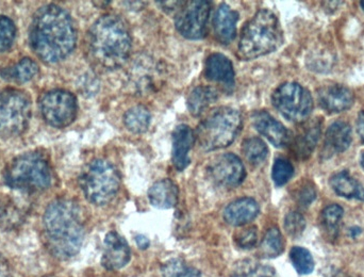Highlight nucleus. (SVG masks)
<instances>
[{
  "label": "nucleus",
  "instance_id": "f257e3e1",
  "mask_svg": "<svg viewBox=\"0 0 364 277\" xmlns=\"http://www.w3.org/2000/svg\"><path fill=\"white\" fill-rule=\"evenodd\" d=\"M30 46L45 63H58L74 51L77 31L74 21L63 9L47 4L36 11L29 33Z\"/></svg>",
  "mask_w": 364,
  "mask_h": 277
},
{
  "label": "nucleus",
  "instance_id": "f03ea898",
  "mask_svg": "<svg viewBox=\"0 0 364 277\" xmlns=\"http://www.w3.org/2000/svg\"><path fill=\"white\" fill-rule=\"evenodd\" d=\"M43 226L47 246L55 258L66 261L78 254L85 240V221L78 204L68 199L51 202Z\"/></svg>",
  "mask_w": 364,
  "mask_h": 277
},
{
  "label": "nucleus",
  "instance_id": "7ed1b4c3",
  "mask_svg": "<svg viewBox=\"0 0 364 277\" xmlns=\"http://www.w3.org/2000/svg\"><path fill=\"white\" fill-rule=\"evenodd\" d=\"M87 53L92 62L107 70L122 68L129 59L132 36L125 21L117 15H104L87 33Z\"/></svg>",
  "mask_w": 364,
  "mask_h": 277
},
{
  "label": "nucleus",
  "instance_id": "20e7f679",
  "mask_svg": "<svg viewBox=\"0 0 364 277\" xmlns=\"http://www.w3.org/2000/svg\"><path fill=\"white\" fill-rule=\"evenodd\" d=\"M279 19L269 10H260L246 23L241 32L237 57L254 60L277 51L284 44Z\"/></svg>",
  "mask_w": 364,
  "mask_h": 277
},
{
  "label": "nucleus",
  "instance_id": "39448f33",
  "mask_svg": "<svg viewBox=\"0 0 364 277\" xmlns=\"http://www.w3.org/2000/svg\"><path fill=\"white\" fill-rule=\"evenodd\" d=\"M4 179L15 190L41 192L51 186L53 171L44 154L28 152L11 160L4 169Z\"/></svg>",
  "mask_w": 364,
  "mask_h": 277
},
{
  "label": "nucleus",
  "instance_id": "423d86ee",
  "mask_svg": "<svg viewBox=\"0 0 364 277\" xmlns=\"http://www.w3.org/2000/svg\"><path fill=\"white\" fill-rule=\"evenodd\" d=\"M242 128L239 111L230 107H220L212 110L199 123L195 138L205 152L228 147Z\"/></svg>",
  "mask_w": 364,
  "mask_h": 277
},
{
  "label": "nucleus",
  "instance_id": "0eeeda50",
  "mask_svg": "<svg viewBox=\"0 0 364 277\" xmlns=\"http://www.w3.org/2000/svg\"><path fill=\"white\" fill-rule=\"evenodd\" d=\"M79 184L90 203L104 206L117 197L121 187V176L109 161L95 159L83 167Z\"/></svg>",
  "mask_w": 364,
  "mask_h": 277
},
{
  "label": "nucleus",
  "instance_id": "6e6552de",
  "mask_svg": "<svg viewBox=\"0 0 364 277\" xmlns=\"http://www.w3.org/2000/svg\"><path fill=\"white\" fill-rule=\"evenodd\" d=\"M31 119V103L23 91L6 89L0 92V137L21 136Z\"/></svg>",
  "mask_w": 364,
  "mask_h": 277
},
{
  "label": "nucleus",
  "instance_id": "1a4fd4ad",
  "mask_svg": "<svg viewBox=\"0 0 364 277\" xmlns=\"http://www.w3.org/2000/svg\"><path fill=\"white\" fill-rule=\"evenodd\" d=\"M164 77L166 68L161 62L149 55H138L126 70L125 88L132 95H149L164 85Z\"/></svg>",
  "mask_w": 364,
  "mask_h": 277
},
{
  "label": "nucleus",
  "instance_id": "9d476101",
  "mask_svg": "<svg viewBox=\"0 0 364 277\" xmlns=\"http://www.w3.org/2000/svg\"><path fill=\"white\" fill-rule=\"evenodd\" d=\"M273 106L278 113L293 123H304L314 110L311 94L296 83H286L278 87L272 95Z\"/></svg>",
  "mask_w": 364,
  "mask_h": 277
},
{
  "label": "nucleus",
  "instance_id": "9b49d317",
  "mask_svg": "<svg viewBox=\"0 0 364 277\" xmlns=\"http://www.w3.org/2000/svg\"><path fill=\"white\" fill-rule=\"evenodd\" d=\"M43 119L55 128L70 126L77 117L76 98L65 90H51L46 92L38 102Z\"/></svg>",
  "mask_w": 364,
  "mask_h": 277
},
{
  "label": "nucleus",
  "instance_id": "f8f14e48",
  "mask_svg": "<svg viewBox=\"0 0 364 277\" xmlns=\"http://www.w3.org/2000/svg\"><path fill=\"white\" fill-rule=\"evenodd\" d=\"M211 2L184 1L175 17V26L182 36L188 40H200L207 33Z\"/></svg>",
  "mask_w": 364,
  "mask_h": 277
},
{
  "label": "nucleus",
  "instance_id": "ddd939ff",
  "mask_svg": "<svg viewBox=\"0 0 364 277\" xmlns=\"http://www.w3.org/2000/svg\"><path fill=\"white\" fill-rule=\"evenodd\" d=\"M210 179L220 187L235 188L245 178V169L239 157L224 154L215 157L207 167Z\"/></svg>",
  "mask_w": 364,
  "mask_h": 277
},
{
  "label": "nucleus",
  "instance_id": "4468645a",
  "mask_svg": "<svg viewBox=\"0 0 364 277\" xmlns=\"http://www.w3.org/2000/svg\"><path fill=\"white\" fill-rule=\"evenodd\" d=\"M132 259V251L125 238L117 231L107 234L104 242V254L102 257V267L109 271L123 269Z\"/></svg>",
  "mask_w": 364,
  "mask_h": 277
},
{
  "label": "nucleus",
  "instance_id": "2eb2a0df",
  "mask_svg": "<svg viewBox=\"0 0 364 277\" xmlns=\"http://www.w3.org/2000/svg\"><path fill=\"white\" fill-rule=\"evenodd\" d=\"M318 100L321 108L327 113H340L352 108L355 98L346 85L333 83L318 89Z\"/></svg>",
  "mask_w": 364,
  "mask_h": 277
},
{
  "label": "nucleus",
  "instance_id": "dca6fc26",
  "mask_svg": "<svg viewBox=\"0 0 364 277\" xmlns=\"http://www.w3.org/2000/svg\"><path fill=\"white\" fill-rule=\"evenodd\" d=\"M252 124L276 147H286L292 142V135L267 111H257L252 115Z\"/></svg>",
  "mask_w": 364,
  "mask_h": 277
},
{
  "label": "nucleus",
  "instance_id": "f3484780",
  "mask_svg": "<svg viewBox=\"0 0 364 277\" xmlns=\"http://www.w3.org/2000/svg\"><path fill=\"white\" fill-rule=\"evenodd\" d=\"M352 128L343 121H337L329 126L325 134L324 145L321 156L329 159L348 150L352 144Z\"/></svg>",
  "mask_w": 364,
  "mask_h": 277
},
{
  "label": "nucleus",
  "instance_id": "a211bd4d",
  "mask_svg": "<svg viewBox=\"0 0 364 277\" xmlns=\"http://www.w3.org/2000/svg\"><path fill=\"white\" fill-rule=\"evenodd\" d=\"M205 78L222 83L227 89L235 85V70L231 60L222 53H212L208 57L205 66Z\"/></svg>",
  "mask_w": 364,
  "mask_h": 277
},
{
  "label": "nucleus",
  "instance_id": "6ab92c4d",
  "mask_svg": "<svg viewBox=\"0 0 364 277\" xmlns=\"http://www.w3.org/2000/svg\"><path fill=\"white\" fill-rule=\"evenodd\" d=\"M196 138L195 132L188 125H179L173 132V164L178 171H183L190 164L188 157Z\"/></svg>",
  "mask_w": 364,
  "mask_h": 277
},
{
  "label": "nucleus",
  "instance_id": "aec40b11",
  "mask_svg": "<svg viewBox=\"0 0 364 277\" xmlns=\"http://www.w3.org/2000/svg\"><path fill=\"white\" fill-rule=\"evenodd\" d=\"M260 211L258 203L244 197L229 204L224 211V220L231 226H243L257 218Z\"/></svg>",
  "mask_w": 364,
  "mask_h": 277
},
{
  "label": "nucleus",
  "instance_id": "412c9836",
  "mask_svg": "<svg viewBox=\"0 0 364 277\" xmlns=\"http://www.w3.org/2000/svg\"><path fill=\"white\" fill-rule=\"evenodd\" d=\"M237 21L239 13L232 10L228 4H222L218 9L214 15L213 26L218 42L227 45L235 40Z\"/></svg>",
  "mask_w": 364,
  "mask_h": 277
},
{
  "label": "nucleus",
  "instance_id": "4be33fe9",
  "mask_svg": "<svg viewBox=\"0 0 364 277\" xmlns=\"http://www.w3.org/2000/svg\"><path fill=\"white\" fill-rule=\"evenodd\" d=\"M321 125H322L321 119L310 122L301 128L296 138L291 142L293 152L297 158L305 160L311 156L321 137Z\"/></svg>",
  "mask_w": 364,
  "mask_h": 277
},
{
  "label": "nucleus",
  "instance_id": "5701e85b",
  "mask_svg": "<svg viewBox=\"0 0 364 277\" xmlns=\"http://www.w3.org/2000/svg\"><path fill=\"white\" fill-rule=\"evenodd\" d=\"M179 190L174 182L162 179L156 182L149 190V199L154 207L170 209L178 203Z\"/></svg>",
  "mask_w": 364,
  "mask_h": 277
},
{
  "label": "nucleus",
  "instance_id": "b1692460",
  "mask_svg": "<svg viewBox=\"0 0 364 277\" xmlns=\"http://www.w3.org/2000/svg\"><path fill=\"white\" fill-rule=\"evenodd\" d=\"M329 184L340 197L364 202V187L348 171L339 172L331 176Z\"/></svg>",
  "mask_w": 364,
  "mask_h": 277
},
{
  "label": "nucleus",
  "instance_id": "393cba45",
  "mask_svg": "<svg viewBox=\"0 0 364 277\" xmlns=\"http://www.w3.org/2000/svg\"><path fill=\"white\" fill-rule=\"evenodd\" d=\"M218 90L212 87H198L191 92L188 98V108L194 117L203 115L212 104L218 100Z\"/></svg>",
  "mask_w": 364,
  "mask_h": 277
},
{
  "label": "nucleus",
  "instance_id": "a878e982",
  "mask_svg": "<svg viewBox=\"0 0 364 277\" xmlns=\"http://www.w3.org/2000/svg\"><path fill=\"white\" fill-rule=\"evenodd\" d=\"M38 64L30 58H23L15 66L0 70V74L6 80H12L18 83H25L32 80L38 75Z\"/></svg>",
  "mask_w": 364,
  "mask_h": 277
},
{
  "label": "nucleus",
  "instance_id": "bb28decb",
  "mask_svg": "<svg viewBox=\"0 0 364 277\" xmlns=\"http://www.w3.org/2000/svg\"><path fill=\"white\" fill-rule=\"evenodd\" d=\"M151 115L149 109L142 105L129 109L124 115V124L129 132L141 135L149 130Z\"/></svg>",
  "mask_w": 364,
  "mask_h": 277
},
{
  "label": "nucleus",
  "instance_id": "cd10ccee",
  "mask_svg": "<svg viewBox=\"0 0 364 277\" xmlns=\"http://www.w3.org/2000/svg\"><path fill=\"white\" fill-rule=\"evenodd\" d=\"M230 277H277V274L271 266L246 259L235 263Z\"/></svg>",
  "mask_w": 364,
  "mask_h": 277
},
{
  "label": "nucleus",
  "instance_id": "c85d7f7f",
  "mask_svg": "<svg viewBox=\"0 0 364 277\" xmlns=\"http://www.w3.org/2000/svg\"><path fill=\"white\" fill-rule=\"evenodd\" d=\"M284 250V238L277 227H272L265 234L260 244V254L264 258H275Z\"/></svg>",
  "mask_w": 364,
  "mask_h": 277
},
{
  "label": "nucleus",
  "instance_id": "c756f323",
  "mask_svg": "<svg viewBox=\"0 0 364 277\" xmlns=\"http://www.w3.org/2000/svg\"><path fill=\"white\" fill-rule=\"evenodd\" d=\"M244 157L252 164L258 165L264 162L269 155V148L267 144L259 138H250L244 141L242 145Z\"/></svg>",
  "mask_w": 364,
  "mask_h": 277
},
{
  "label": "nucleus",
  "instance_id": "7c9ffc66",
  "mask_svg": "<svg viewBox=\"0 0 364 277\" xmlns=\"http://www.w3.org/2000/svg\"><path fill=\"white\" fill-rule=\"evenodd\" d=\"M344 210L341 206H327L322 212V225L325 233L331 238H337L339 234L340 223L343 218Z\"/></svg>",
  "mask_w": 364,
  "mask_h": 277
},
{
  "label": "nucleus",
  "instance_id": "2f4dec72",
  "mask_svg": "<svg viewBox=\"0 0 364 277\" xmlns=\"http://www.w3.org/2000/svg\"><path fill=\"white\" fill-rule=\"evenodd\" d=\"M291 263L301 276H307L314 270V261L307 249L294 246L290 252Z\"/></svg>",
  "mask_w": 364,
  "mask_h": 277
},
{
  "label": "nucleus",
  "instance_id": "473e14b6",
  "mask_svg": "<svg viewBox=\"0 0 364 277\" xmlns=\"http://www.w3.org/2000/svg\"><path fill=\"white\" fill-rule=\"evenodd\" d=\"M162 277H201L200 272L178 258L170 259L161 267Z\"/></svg>",
  "mask_w": 364,
  "mask_h": 277
},
{
  "label": "nucleus",
  "instance_id": "72a5a7b5",
  "mask_svg": "<svg viewBox=\"0 0 364 277\" xmlns=\"http://www.w3.org/2000/svg\"><path fill=\"white\" fill-rule=\"evenodd\" d=\"M294 175V167L290 161L284 158L276 159L272 171V177L276 186L282 187L286 184Z\"/></svg>",
  "mask_w": 364,
  "mask_h": 277
},
{
  "label": "nucleus",
  "instance_id": "f704fd0d",
  "mask_svg": "<svg viewBox=\"0 0 364 277\" xmlns=\"http://www.w3.org/2000/svg\"><path fill=\"white\" fill-rule=\"evenodd\" d=\"M16 27L9 17L0 15V53L9 51L14 43Z\"/></svg>",
  "mask_w": 364,
  "mask_h": 277
},
{
  "label": "nucleus",
  "instance_id": "c9c22d12",
  "mask_svg": "<svg viewBox=\"0 0 364 277\" xmlns=\"http://www.w3.org/2000/svg\"><path fill=\"white\" fill-rule=\"evenodd\" d=\"M284 229L290 237L299 238L306 229V220L303 214L292 211L284 219Z\"/></svg>",
  "mask_w": 364,
  "mask_h": 277
},
{
  "label": "nucleus",
  "instance_id": "e433bc0d",
  "mask_svg": "<svg viewBox=\"0 0 364 277\" xmlns=\"http://www.w3.org/2000/svg\"><path fill=\"white\" fill-rule=\"evenodd\" d=\"M235 244L242 250H250L257 246L258 242V231L256 227H247L242 229L235 235Z\"/></svg>",
  "mask_w": 364,
  "mask_h": 277
},
{
  "label": "nucleus",
  "instance_id": "4c0bfd02",
  "mask_svg": "<svg viewBox=\"0 0 364 277\" xmlns=\"http://www.w3.org/2000/svg\"><path fill=\"white\" fill-rule=\"evenodd\" d=\"M297 203L303 207H308L314 203V199L316 197V187L314 184L310 182H306L305 184H301L299 189H297L296 194Z\"/></svg>",
  "mask_w": 364,
  "mask_h": 277
},
{
  "label": "nucleus",
  "instance_id": "58836bf2",
  "mask_svg": "<svg viewBox=\"0 0 364 277\" xmlns=\"http://www.w3.org/2000/svg\"><path fill=\"white\" fill-rule=\"evenodd\" d=\"M16 218V210L6 202H2L0 199V225L8 226V225L12 224L13 221Z\"/></svg>",
  "mask_w": 364,
  "mask_h": 277
},
{
  "label": "nucleus",
  "instance_id": "ea45409f",
  "mask_svg": "<svg viewBox=\"0 0 364 277\" xmlns=\"http://www.w3.org/2000/svg\"><path fill=\"white\" fill-rule=\"evenodd\" d=\"M0 277H11L8 261L0 254Z\"/></svg>",
  "mask_w": 364,
  "mask_h": 277
},
{
  "label": "nucleus",
  "instance_id": "a19ab883",
  "mask_svg": "<svg viewBox=\"0 0 364 277\" xmlns=\"http://www.w3.org/2000/svg\"><path fill=\"white\" fill-rule=\"evenodd\" d=\"M134 239H136V246H138V248L141 249V250H146V249L149 248V238L145 237L144 235L136 236Z\"/></svg>",
  "mask_w": 364,
  "mask_h": 277
},
{
  "label": "nucleus",
  "instance_id": "79ce46f5",
  "mask_svg": "<svg viewBox=\"0 0 364 277\" xmlns=\"http://www.w3.org/2000/svg\"><path fill=\"white\" fill-rule=\"evenodd\" d=\"M357 130H358L359 137L364 144V111L359 113L358 120H357Z\"/></svg>",
  "mask_w": 364,
  "mask_h": 277
},
{
  "label": "nucleus",
  "instance_id": "37998d69",
  "mask_svg": "<svg viewBox=\"0 0 364 277\" xmlns=\"http://www.w3.org/2000/svg\"><path fill=\"white\" fill-rule=\"evenodd\" d=\"M350 233H352V236L356 237V236H358L359 234L361 233V229H359V227H353V229H350Z\"/></svg>",
  "mask_w": 364,
  "mask_h": 277
},
{
  "label": "nucleus",
  "instance_id": "c03bdc74",
  "mask_svg": "<svg viewBox=\"0 0 364 277\" xmlns=\"http://www.w3.org/2000/svg\"><path fill=\"white\" fill-rule=\"evenodd\" d=\"M360 162H361V165H363V167L364 169V152L363 155H361Z\"/></svg>",
  "mask_w": 364,
  "mask_h": 277
},
{
  "label": "nucleus",
  "instance_id": "a18cd8bd",
  "mask_svg": "<svg viewBox=\"0 0 364 277\" xmlns=\"http://www.w3.org/2000/svg\"><path fill=\"white\" fill-rule=\"evenodd\" d=\"M361 6H363V10L364 11V1L360 2Z\"/></svg>",
  "mask_w": 364,
  "mask_h": 277
}]
</instances>
